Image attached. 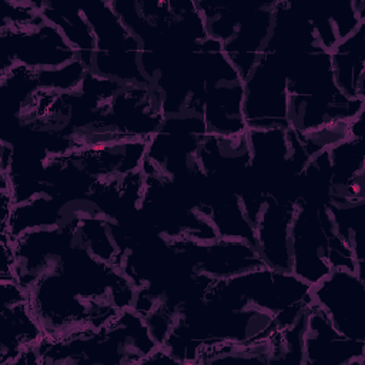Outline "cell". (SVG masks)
I'll return each instance as SVG.
<instances>
[{
	"instance_id": "obj_1",
	"label": "cell",
	"mask_w": 365,
	"mask_h": 365,
	"mask_svg": "<svg viewBox=\"0 0 365 365\" xmlns=\"http://www.w3.org/2000/svg\"><path fill=\"white\" fill-rule=\"evenodd\" d=\"M157 348L145 319L127 308L100 328L44 335L34 352L37 365H137Z\"/></svg>"
},
{
	"instance_id": "obj_2",
	"label": "cell",
	"mask_w": 365,
	"mask_h": 365,
	"mask_svg": "<svg viewBox=\"0 0 365 365\" xmlns=\"http://www.w3.org/2000/svg\"><path fill=\"white\" fill-rule=\"evenodd\" d=\"M288 125L309 133L335 123H349L365 113V101L348 98L334 80L331 56L315 43L287 64Z\"/></svg>"
},
{
	"instance_id": "obj_3",
	"label": "cell",
	"mask_w": 365,
	"mask_h": 365,
	"mask_svg": "<svg viewBox=\"0 0 365 365\" xmlns=\"http://www.w3.org/2000/svg\"><path fill=\"white\" fill-rule=\"evenodd\" d=\"M184 113L202 117L207 134L240 135L244 120V78L225 56L222 44L202 40L191 58V96Z\"/></svg>"
},
{
	"instance_id": "obj_4",
	"label": "cell",
	"mask_w": 365,
	"mask_h": 365,
	"mask_svg": "<svg viewBox=\"0 0 365 365\" xmlns=\"http://www.w3.org/2000/svg\"><path fill=\"white\" fill-rule=\"evenodd\" d=\"M338 268L356 272L354 254L336 232L328 208L297 202L291 224V272L314 287Z\"/></svg>"
},
{
	"instance_id": "obj_5",
	"label": "cell",
	"mask_w": 365,
	"mask_h": 365,
	"mask_svg": "<svg viewBox=\"0 0 365 365\" xmlns=\"http://www.w3.org/2000/svg\"><path fill=\"white\" fill-rule=\"evenodd\" d=\"M80 7L96 41L88 71L120 84L150 87L141 66V44L113 9L111 0H91Z\"/></svg>"
},
{
	"instance_id": "obj_6",
	"label": "cell",
	"mask_w": 365,
	"mask_h": 365,
	"mask_svg": "<svg viewBox=\"0 0 365 365\" xmlns=\"http://www.w3.org/2000/svg\"><path fill=\"white\" fill-rule=\"evenodd\" d=\"M29 304L46 336L88 327L100 328L120 312L110 304L83 299L56 269L41 275L31 285Z\"/></svg>"
},
{
	"instance_id": "obj_7",
	"label": "cell",
	"mask_w": 365,
	"mask_h": 365,
	"mask_svg": "<svg viewBox=\"0 0 365 365\" xmlns=\"http://www.w3.org/2000/svg\"><path fill=\"white\" fill-rule=\"evenodd\" d=\"M234 294L252 307L274 317L278 329H287L307 314L312 301V287L292 272L265 265L234 278L221 279Z\"/></svg>"
},
{
	"instance_id": "obj_8",
	"label": "cell",
	"mask_w": 365,
	"mask_h": 365,
	"mask_svg": "<svg viewBox=\"0 0 365 365\" xmlns=\"http://www.w3.org/2000/svg\"><path fill=\"white\" fill-rule=\"evenodd\" d=\"M83 299L106 302L118 311L133 307L135 287L115 265L108 264L81 245L74 244L54 268Z\"/></svg>"
},
{
	"instance_id": "obj_9",
	"label": "cell",
	"mask_w": 365,
	"mask_h": 365,
	"mask_svg": "<svg viewBox=\"0 0 365 365\" xmlns=\"http://www.w3.org/2000/svg\"><path fill=\"white\" fill-rule=\"evenodd\" d=\"M205 135L204 120L197 114L164 115L148 140L145 161L173 178L191 177L200 173L198 151Z\"/></svg>"
},
{
	"instance_id": "obj_10",
	"label": "cell",
	"mask_w": 365,
	"mask_h": 365,
	"mask_svg": "<svg viewBox=\"0 0 365 365\" xmlns=\"http://www.w3.org/2000/svg\"><path fill=\"white\" fill-rule=\"evenodd\" d=\"M77 60V53L61 31L41 20L24 29L0 27V74L16 64L33 68H58Z\"/></svg>"
},
{
	"instance_id": "obj_11",
	"label": "cell",
	"mask_w": 365,
	"mask_h": 365,
	"mask_svg": "<svg viewBox=\"0 0 365 365\" xmlns=\"http://www.w3.org/2000/svg\"><path fill=\"white\" fill-rule=\"evenodd\" d=\"M244 120L247 130L288 128L287 68L271 53L244 78Z\"/></svg>"
},
{
	"instance_id": "obj_12",
	"label": "cell",
	"mask_w": 365,
	"mask_h": 365,
	"mask_svg": "<svg viewBox=\"0 0 365 365\" xmlns=\"http://www.w3.org/2000/svg\"><path fill=\"white\" fill-rule=\"evenodd\" d=\"M311 294L342 335L365 342V279L351 269H332Z\"/></svg>"
},
{
	"instance_id": "obj_13",
	"label": "cell",
	"mask_w": 365,
	"mask_h": 365,
	"mask_svg": "<svg viewBox=\"0 0 365 365\" xmlns=\"http://www.w3.org/2000/svg\"><path fill=\"white\" fill-rule=\"evenodd\" d=\"M171 248L195 272L212 279H228L262 267L255 245L244 240L217 238L208 242L168 240Z\"/></svg>"
},
{
	"instance_id": "obj_14",
	"label": "cell",
	"mask_w": 365,
	"mask_h": 365,
	"mask_svg": "<svg viewBox=\"0 0 365 365\" xmlns=\"http://www.w3.org/2000/svg\"><path fill=\"white\" fill-rule=\"evenodd\" d=\"M77 217L57 227L27 231L13 240L14 278L24 289L29 291L41 275L53 271L61 257L77 244Z\"/></svg>"
},
{
	"instance_id": "obj_15",
	"label": "cell",
	"mask_w": 365,
	"mask_h": 365,
	"mask_svg": "<svg viewBox=\"0 0 365 365\" xmlns=\"http://www.w3.org/2000/svg\"><path fill=\"white\" fill-rule=\"evenodd\" d=\"M302 345V365L365 364V342L342 335L315 302L307 311Z\"/></svg>"
},
{
	"instance_id": "obj_16",
	"label": "cell",
	"mask_w": 365,
	"mask_h": 365,
	"mask_svg": "<svg viewBox=\"0 0 365 365\" xmlns=\"http://www.w3.org/2000/svg\"><path fill=\"white\" fill-rule=\"evenodd\" d=\"M198 167L210 180L240 194L251 177L247 133L240 135L207 134L198 151Z\"/></svg>"
},
{
	"instance_id": "obj_17",
	"label": "cell",
	"mask_w": 365,
	"mask_h": 365,
	"mask_svg": "<svg viewBox=\"0 0 365 365\" xmlns=\"http://www.w3.org/2000/svg\"><path fill=\"white\" fill-rule=\"evenodd\" d=\"M297 202L265 197L254 230L255 248L268 268L291 272V224Z\"/></svg>"
},
{
	"instance_id": "obj_18",
	"label": "cell",
	"mask_w": 365,
	"mask_h": 365,
	"mask_svg": "<svg viewBox=\"0 0 365 365\" xmlns=\"http://www.w3.org/2000/svg\"><path fill=\"white\" fill-rule=\"evenodd\" d=\"M148 140H127L90 145L64 153L78 168L97 181L141 170Z\"/></svg>"
},
{
	"instance_id": "obj_19",
	"label": "cell",
	"mask_w": 365,
	"mask_h": 365,
	"mask_svg": "<svg viewBox=\"0 0 365 365\" xmlns=\"http://www.w3.org/2000/svg\"><path fill=\"white\" fill-rule=\"evenodd\" d=\"M274 3L250 6L234 34L222 44V50L242 78L261 60L267 47L274 19Z\"/></svg>"
},
{
	"instance_id": "obj_20",
	"label": "cell",
	"mask_w": 365,
	"mask_h": 365,
	"mask_svg": "<svg viewBox=\"0 0 365 365\" xmlns=\"http://www.w3.org/2000/svg\"><path fill=\"white\" fill-rule=\"evenodd\" d=\"M81 212L94 214V210L90 202H73L41 192L24 202L14 204L7 224L0 227V235L16 240L31 230L61 225Z\"/></svg>"
},
{
	"instance_id": "obj_21",
	"label": "cell",
	"mask_w": 365,
	"mask_h": 365,
	"mask_svg": "<svg viewBox=\"0 0 365 365\" xmlns=\"http://www.w3.org/2000/svg\"><path fill=\"white\" fill-rule=\"evenodd\" d=\"M328 154L332 187L331 201L365 200L364 135H348L328 148Z\"/></svg>"
},
{
	"instance_id": "obj_22",
	"label": "cell",
	"mask_w": 365,
	"mask_h": 365,
	"mask_svg": "<svg viewBox=\"0 0 365 365\" xmlns=\"http://www.w3.org/2000/svg\"><path fill=\"white\" fill-rule=\"evenodd\" d=\"M44 331L36 319L29 298L0 307V365H11L29 348L36 346Z\"/></svg>"
},
{
	"instance_id": "obj_23",
	"label": "cell",
	"mask_w": 365,
	"mask_h": 365,
	"mask_svg": "<svg viewBox=\"0 0 365 365\" xmlns=\"http://www.w3.org/2000/svg\"><path fill=\"white\" fill-rule=\"evenodd\" d=\"M329 56L338 88L351 100L365 101V21L341 38Z\"/></svg>"
},
{
	"instance_id": "obj_24",
	"label": "cell",
	"mask_w": 365,
	"mask_h": 365,
	"mask_svg": "<svg viewBox=\"0 0 365 365\" xmlns=\"http://www.w3.org/2000/svg\"><path fill=\"white\" fill-rule=\"evenodd\" d=\"M44 20L56 26L77 53V58L90 70L96 41L93 30L86 20L81 7L71 3L37 0Z\"/></svg>"
},
{
	"instance_id": "obj_25",
	"label": "cell",
	"mask_w": 365,
	"mask_h": 365,
	"mask_svg": "<svg viewBox=\"0 0 365 365\" xmlns=\"http://www.w3.org/2000/svg\"><path fill=\"white\" fill-rule=\"evenodd\" d=\"M327 208L336 232L354 254L356 274L365 279V200L331 201Z\"/></svg>"
},
{
	"instance_id": "obj_26",
	"label": "cell",
	"mask_w": 365,
	"mask_h": 365,
	"mask_svg": "<svg viewBox=\"0 0 365 365\" xmlns=\"http://www.w3.org/2000/svg\"><path fill=\"white\" fill-rule=\"evenodd\" d=\"M197 6L202 14L207 36L224 44L235 31L244 14L251 4L247 6H224L207 1H197Z\"/></svg>"
},
{
	"instance_id": "obj_27",
	"label": "cell",
	"mask_w": 365,
	"mask_h": 365,
	"mask_svg": "<svg viewBox=\"0 0 365 365\" xmlns=\"http://www.w3.org/2000/svg\"><path fill=\"white\" fill-rule=\"evenodd\" d=\"M87 73L86 66L77 58L58 68L37 70V78L40 90L67 93L77 88Z\"/></svg>"
}]
</instances>
